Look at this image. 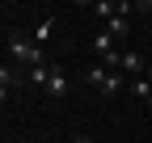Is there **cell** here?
I'll return each mask as SVG.
<instances>
[{"label": "cell", "instance_id": "1", "mask_svg": "<svg viewBox=\"0 0 152 143\" xmlns=\"http://www.w3.org/2000/svg\"><path fill=\"white\" fill-rule=\"evenodd\" d=\"M4 42H9V55H13L17 63H21L26 72L47 63V59H42V46H38V42L30 38V34H21V30H9V38H4Z\"/></svg>", "mask_w": 152, "mask_h": 143}, {"label": "cell", "instance_id": "2", "mask_svg": "<svg viewBox=\"0 0 152 143\" xmlns=\"http://www.w3.org/2000/svg\"><path fill=\"white\" fill-rule=\"evenodd\" d=\"M85 84L97 88L102 97H118L123 88H131V80L123 76V72H110V67H102V63H93V67L85 72Z\"/></svg>", "mask_w": 152, "mask_h": 143}, {"label": "cell", "instance_id": "3", "mask_svg": "<svg viewBox=\"0 0 152 143\" xmlns=\"http://www.w3.org/2000/svg\"><path fill=\"white\" fill-rule=\"evenodd\" d=\"M68 88H72V80H68V72H64L59 63H55V67H51V80L42 84V93H47L51 101H64V97H68Z\"/></svg>", "mask_w": 152, "mask_h": 143}, {"label": "cell", "instance_id": "4", "mask_svg": "<svg viewBox=\"0 0 152 143\" xmlns=\"http://www.w3.org/2000/svg\"><path fill=\"white\" fill-rule=\"evenodd\" d=\"M21 84H26V72H13L9 63L0 67V97H4V101H9V97L17 93V88H21Z\"/></svg>", "mask_w": 152, "mask_h": 143}, {"label": "cell", "instance_id": "5", "mask_svg": "<svg viewBox=\"0 0 152 143\" xmlns=\"http://www.w3.org/2000/svg\"><path fill=\"white\" fill-rule=\"evenodd\" d=\"M144 67H148V59L140 55V51H123V67H118V72H123L127 80H135V76H144Z\"/></svg>", "mask_w": 152, "mask_h": 143}, {"label": "cell", "instance_id": "6", "mask_svg": "<svg viewBox=\"0 0 152 143\" xmlns=\"http://www.w3.org/2000/svg\"><path fill=\"white\" fill-rule=\"evenodd\" d=\"M106 25H110V30H106L110 38H127V34H131V21H127V17H110Z\"/></svg>", "mask_w": 152, "mask_h": 143}, {"label": "cell", "instance_id": "7", "mask_svg": "<svg viewBox=\"0 0 152 143\" xmlns=\"http://www.w3.org/2000/svg\"><path fill=\"white\" fill-rule=\"evenodd\" d=\"M131 97L148 101V97H152V80H148V76H135V80H131Z\"/></svg>", "mask_w": 152, "mask_h": 143}, {"label": "cell", "instance_id": "8", "mask_svg": "<svg viewBox=\"0 0 152 143\" xmlns=\"http://www.w3.org/2000/svg\"><path fill=\"white\" fill-rule=\"evenodd\" d=\"M51 34H55V17H47V21H42V25H38V30H34V42H38V46H42V42L51 38Z\"/></svg>", "mask_w": 152, "mask_h": 143}, {"label": "cell", "instance_id": "9", "mask_svg": "<svg viewBox=\"0 0 152 143\" xmlns=\"http://www.w3.org/2000/svg\"><path fill=\"white\" fill-rule=\"evenodd\" d=\"M72 143H93V139L89 135H72Z\"/></svg>", "mask_w": 152, "mask_h": 143}, {"label": "cell", "instance_id": "10", "mask_svg": "<svg viewBox=\"0 0 152 143\" xmlns=\"http://www.w3.org/2000/svg\"><path fill=\"white\" fill-rule=\"evenodd\" d=\"M144 76H148V80H152V63H148V67H144Z\"/></svg>", "mask_w": 152, "mask_h": 143}, {"label": "cell", "instance_id": "11", "mask_svg": "<svg viewBox=\"0 0 152 143\" xmlns=\"http://www.w3.org/2000/svg\"><path fill=\"white\" fill-rule=\"evenodd\" d=\"M144 105H148V110H152V97H148V101H144Z\"/></svg>", "mask_w": 152, "mask_h": 143}, {"label": "cell", "instance_id": "12", "mask_svg": "<svg viewBox=\"0 0 152 143\" xmlns=\"http://www.w3.org/2000/svg\"><path fill=\"white\" fill-rule=\"evenodd\" d=\"M148 63H152V55H148Z\"/></svg>", "mask_w": 152, "mask_h": 143}]
</instances>
